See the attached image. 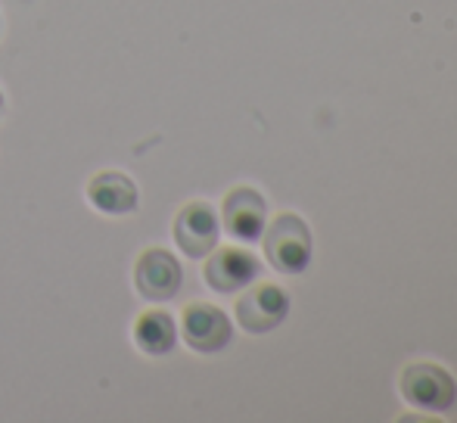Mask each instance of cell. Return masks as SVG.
Wrapping results in <instances>:
<instances>
[{
    "mask_svg": "<svg viewBox=\"0 0 457 423\" xmlns=\"http://www.w3.org/2000/svg\"><path fill=\"white\" fill-rule=\"evenodd\" d=\"M268 261L283 274H295L312 259V236L299 215H280L265 234Z\"/></svg>",
    "mask_w": 457,
    "mask_h": 423,
    "instance_id": "cell-1",
    "label": "cell"
},
{
    "mask_svg": "<svg viewBox=\"0 0 457 423\" xmlns=\"http://www.w3.org/2000/svg\"><path fill=\"white\" fill-rule=\"evenodd\" d=\"M402 395L423 411H445L454 402V380L439 364H411L402 377Z\"/></svg>",
    "mask_w": 457,
    "mask_h": 423,
    "instance_id": "cell-2",
    "label": "cell"
},
{
    "mask_svg": "<svg viewBox=\"0 0 457 423\" xmlns=\"http://www.w3.org/2000/svg\"><path fill=\"white\" fill-rule=\"evenodd\" d=\"M181 265L171 253L165 249H146L137 259V268H134V284H137V293L150 303H165L171 299L178 290H181Z\"/></svg>",
    "mask_w": 457,
    "mask_h": 423,
    "instance_id": "cell-3",
    "label": "cell"
},
{
    "mask_svg": "<svg viewBox=\"0 0 457 423\" xmlns=\"http://www.w3.org/2000/svg\"><path fill=\"white\" fill-rule=\"evenodd\" d=\"M287 309H289V299L280 286L259 284L240 299V305H237V320H240V327L249 333H268L287 318Z\"/></svg>",
    "mask_w": 457,
    "mask_h": 423,
    "instance_id": "cell-4",
    "label": "cell"
},
{
    "mask_svg": "<svg viewBox=\"0 0 457 423\" xmlns=\"http://www.w3.org/2000/svg\"><path fill=\"white\" fill-rule=\"evenodd\" d=\"M175 240L190 259H203L218 243V218L205 203H190L175 218Z\"/></svg>",
    "mask_w": 457,
    "mask_h": 423,
    "instance_id": "cell-5",
    "label": "cell"
},
{
    "mask_svg": "<svg viewBox=\"0 0 457 423\" xmlns=\"http://www.w3.org/2000/svg\"><path fill=\"white\" fill-rule=\"evenodd\" d=\"M181 330L190 349L196 352H218L230 343V320L215 305L196 303L184 311Z\"/></svg>",
    "mask_w": 457,
    "mask_h": 423,
    "instance_id": "cell-6",
    "label": "cell"
},
{
    "mask_svg": "<svg viewBox=\"0 0 457 423\" xmlns=\"http://www.w3.org/2000/svg\"><path fill=\"white\" fill-rule=\"evenodd\" d=\"M255 274H259V259L246 249H218L209 261H205V280H209L212 290L218 293H234L240 286L253 284Z\"/></svg>",
    "mask_w": 457,
    "mask_h": 423,
    "instance_id": "cell-7",
    "label": "cell"
},
{
    "mask_svg": "<svg viewBox=\"0 0 457 423\" xmlns=\"http://www.w3.org/2000/svg\"><path fill=\"white\" fill-rule=\"evenodd\" d=\"M265 200L253 187H237L224 196V224L240 240H259L265 230Z\"/></svg>",
    "mask_w": 457,
    "mask_h": 423,
    "instance_id": "cell-8",
    "label": "cell"
},
{
    "mask_svg": "<svg viewBox=\"0 0 457 423\" xmlns=\"http://www.w3.org/2000/svg\"><path fill=\"white\" fill-rule=\"evenodd\" d=\"M87 200L106 215H128L137 209V187L121 171H103L87 184Z\"/></svg>",
    "mask_w": 457,
    "mask_h": 423,
    "instance_id": "cell-9",
    "label": "cell"
},
{
    "mask_svg": "<svg viewBox=\"0 0 457 423\" xmlns=\"http://www.w3.org/2000/svg\"><path fill=\"white\" fill-rule=\"evenodd\" d=\"M134 339H137V345L146 355H165V352L175 349L178 327L165 311H146L134 324Z\"/></svg>",
    "mask_w": 457,
    "mask_h": 423,
    "instance_id": "cell-10",
    "label": "cell"
},
{
    "mask_svg": "<svg viewBox=\"0 0 457 423\" xmlns=\"http://www.w3.org/2000/svg\"><path fill=\"white\" fill-rule=\"evenodd\" d=\"M0 112H4V94H0Z\"/></svg>",
    "mask_w": 457,
    "mask_h": 423,
    "instance_id": "cell-11",
    "label": "cell"
}]
</instances>
